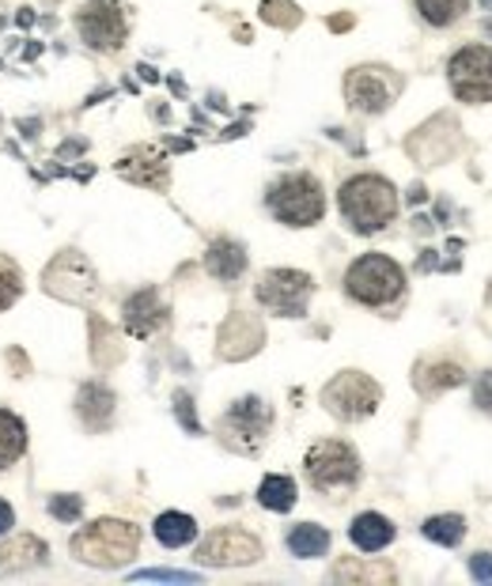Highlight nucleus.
I'll return each mask as SVG.
<instances>
[{
  "label": "nucleus",
  "mask_w": 492,
  "mask_h": 586,
  "mask_svg": "<svg viewBox=\"0 0 492 586\" xmlns=\"http://www.w3.org/2000/svg\"><path fill=\"white\" fill-rule=\"evenodd\" d=\"M341 220L356 231V235H375V231L391 227L398 216V190L383 174H353L341 182L338 190Z\"/></svg>",
  "instance_id": "obj_1"
},
{
  "label": "nucleus",
  "mask_w": 492,
  "mask_h": 586,
  "mask_svg": "<svg viewBox=\"0 0 492 586\" xmlns=\"http://www.w3.org/2000/svg\"><path fill=\"white\" fill-rule=\"evenodd\" d=\"M303 477L314 492L345 500L364 477V466H360L356 447H349L345 439H319L303 458Z\"/></svg>",
  "instance_id": "obj_2"
},
{
  "label": "nucleus",
  "mask_w": 492,
  "mask_h": 586,
  "mask_svg": "<svg viewBox=\"0 0 492 586\" xmlns=\"http://www.w3.org/2000/svg\"><path fill=\"white\" fill-rule=\"evenodd\" d=\"M266 209L277 224L285 227H314L327 212V190L314 174L307 171H288L269 185Z\"/></svg>",
  "instance_id": "obj_3"
},
{
  "label": "nucleus",
  "mask_w": 492,
  "mask_h": 586,
  "mask_svg": "<svg viewBox=\"0 0 492 586\" xmlns=\"http://www.w3.org/2000/svg\"><path fill=\"white\" fill-rule=\"evenodd\" d=\"M68 548H73L76 561L87 567H121L137 556L140 530L133 522H121V519H99V522H92V526L76 530Z\"/></svg>",
  "instance_id": "obj_4"
},
{
  "label": "nucleus",
  "mask_w": 492,
  "mask_h": 586,
  "mask_svg": "<svg viewBox=\"0 0 492 586\" xmlns=\"http://www.w3.org/2000/svg\"><path fill=\"white\" fill-rule=\"evenodd\" d=\"M406 291V273L386 254H360L345 269V296L360 307H391Z\"/></svg>",
  "instance_id": "obj_5"
},
{
  "label": "nucleus",
  "mask_w": 492,
  "mask_h": 586,
  "mask_svg": "<svg viewBox=\"0 0 492 586\" xmlns=\"http://www.w3.org/2000/svg\"><path fill=\"white\" fill-rule=\"evenodd\" d=\"M379 402H383V390L372 375H364V371H341V375H333L330 383L322 386V405H327V413H333L345 424H356V420H364V416H372L375 408H379Z\"/></svg>",
  "instance_id": "obj_6"
},
{
  "label": "nucleus",
  "mask_w": 492,
  "mask_h": 586,
  "mask_svg": "<svg viewBox=\"0 0 492 586\" xmlns=\"http://www.w3.org/2000/svg\"><path fill=\"white\" fill-rule=\"evenodd\" d=\"M258 303L277 318H303L314 296V280L300 269H269L254 284Z\"/></svg>",
  "instance_id": "obj_7"
},
{
  "label": "nucleus",
  "mask_w": 492,
  "mask_h": 586,
  "mask_svg": "<svg viewBox=\"0 0 492 586\" xmlns=\"http://www.w3.org/2000/svg\"><path fill=\"white\" fill-rule=\"evenodd\" d=\"M447 79L462 103H492V46H462L447 61Z\"/></svg>",
  "instance_id": "obj_8"
},
{
  "label": "nucleus",
  "mask_w": 492,
  "mask_h": 586,
  "mask_svg": "<svg viewBox=\"0 0 492 586\" xmlns=\"http://www.w3.org/2000/svg\"><path fill=\"white\" fill-rule=\"evenodd\" d=\"M76 34L95 53H118L126 46V34H129L126 12L114 0H92V4H84L76 12Z\"/></svg>",
  "instance_id": "obj_9"
},
{
  "label": "nucleus",
  "mask_w": 492,
  "mask_h": 586,
  "mask_svg": "<svg viewBox=\"0 0 492 586\" xmlns=\"http://www.w3.org/2000/svg\"><path fill=\"white\" fill-rule=\"evenodd\" d=\"M269 428H274V408L261 402V397H243V402H235L224 413V420H220L224 443H232L235 450H246V455L266 443Z\"/></svg>",
  "instance_id": "obj_10"
},
{
  "label": "nucleus",
  "mask_w": 492,
  "mask_h": 586,
  "mask_svg": "<svg viewBox=\"0 0 492 586\" xmlns=\"http://www.w3.org/2000/svg\"><path fill=\"white\" fill-rule=\"evenodd\" d=\"M254 561H261V541L254 537L250 530H239V526L213 530V534L197 545V564H205V567H239V564H254Z\"/></svg>",
  "instance_id": "obj_11"
},
{
  "label": "nucleus",
  "mask_w": 492,
  "mask_h": 586,
  "mask_svg": "<svg viewBox=\"0 0 492 586\" xmlns=\"http://www.w3.org/2000/svg\"><path fill=\"white\" fill-rule=\"evenodd\" d=\"M394 95H398V84H394L386 68L364 65L345 76V99L360 114H383L394 103Z\"/></svg>",
  "instance_id": "obj_12"
},
{
  "label": "nucleus",
  "mask_w": 492,
  "mask_h": 586,
  "mask_svg": "<svg viewBox=\"0 0 492 586\" xmlns=\"http://www.w3.org/2000/svg\"><path fill=\"white\" fill-rule=\"evenodd\" d=\"M121 315H126V330L133 337H152L167 322V307L160 303V296H156L152 288L129 296L126 307H121Z\"/></svg>",
  "instance_id": "obj_13"
},
{
  "label": "nucleus",
  "mask_w": 492,
  "mask_h": 586,
  "mask_svg": "<svg viewBox=\"0 0 492 586\" xmlns=\"http://www.w3.org/2000/svg\"><path fill=\"white\" fill-rule=\"evenodd\" d=\"M394 522L386 519V514L379 511H364L353 519V526H349V541L360 548V553H379V548H386L394 541Z\"/></svg>",
  "instance_id": "obj_14"
},
{
  "label": "nucleus",
  "mask_w": 492,
  "mask_h": 586,
  "mask_svg": "<svg viewBox=\"0 0 492 586\" xmlns=\"http://www.w3.org/2000/svg\"><path fill=\"white\" fill-rule=\"evenodd\" d=\"M205 269L224 284L239 280L246 273V251L235 243V238H216V243L205 251Z\"/></svg>",
  "instance_id": "obj_15"
},
{
  "label": "nucleus",
  "mask_w": 492,
  "mask_h": 586,
  "mask_svg": "<svg viewBox=\"0 0 492 586\" xmlns=\"http://www.w3.org/2000/svg\"><path fill=\"white\" fill-rule=\"evenodd\" d=\"M50 556V548L42 545L39 537H31V534H20L15 541H4L0 545V575L4 572H23V567H34V564H42Z\"/></svg>",
  "instance_id": "obj_16"
},
{
  "label": "nucleus",
  "mask_w": 492,
  "mask_h": 586,
  "mask_svg": "<svg viewBox=\"0 0 492 586\" xmlns=\"http://www.w3.org/2000/svg\"><path fill=\"white\" fill-rule=\"evenodd\" d=\"M23 455H28V424L23 416L0 408V469L15 466Z\"/></svg>",
  "instance_id": "obj_17"
},
{
  "label": "nucleus",
  "mask_w": 492,
  "mask_h": 586,
  "mask_svg": "<svg viewBox=\"0 0 492 586\" xmlns=\"http://www.w3.org/2000/svg\"><path fill=\"white\" fill-rule=\"evenodd\" d=\"M285 545H288V553L300 556V561H314V556L330 553V530L314 526V522H300V526L288 530Z\"/></svg>",
  "instance_id": "obj_18"
},
{
  "label": "nucleus",
  "mask_w": 492,
  "mask_h": 586,
  "mask_svg": "<svg viewBox=\"0 0 492 586\" xmlns=\"http://www.w3.org/2000/svg\"><path fill=\"white\" fill-rule=\"evenodd\" d=\"M76 413H81V420H84L92 431L107 428L110 416H114V394H110V390H103V386H95V383H87V386L81 390Z\"/></svg>",
  "instance_id": "obj_19"
},
{
  "label": "nucleus",
  "mask_w": 492,
  "mask_h": 586,
  "mask_svg": "<svg viewBox=\"0 0 492 586\" xmlns=\"http://www.w3.org/2000/svg\"><path fill=\"white\" fill-rule=\"evenodd\" d=\"M152 534H156V541H160L163 548H182V545H190V541L197 537V522H193L190 514H182V511H163L160 519H156Z\"/></svg>",
  "instance_id": "obj_20"
},
{
  "label": "nucleus",
  "mask_w": 492,
  "mask_h": 586,
  "mask_svg": "<svg viewBox=\"0 0 492 586\" xmlns=\"http://www.w3.org/2000/svg\"><path fill=\"white\" fill-rule=\"evenodd\" d=\"M258 503L266 511H277V514L292 511L296 508V481L285 473H269L266 481L258 484Z\"/></svg>",
  "instance_id": "obj_21"
},
{
  "label": "nucleus",
  "mask_w": 492,
  "mask_h": 586,
  "mask_svg": "<svg viewBox=\"0 0 492 586\" xmlns=\"http://www.w3.org/2000/svg\"><path fill=\"white\" fill-rule=\"evenodd\" d=\"M420 12V20L428 26H436V31H447V26H454L466 15V8H470V0H413Z\"/></svg>",
  "instance_id": "obj_22"
},
{
  "label": "nucleus",
  "mask_w": 492,
  "mask_h": 586,
  "mask_svg": "<svg viewBox=\"0 0 492 586\" xmlns=\"http://www.w3.org/2000/svg\"><path fill=\"white\" fill-rule=\"evenodd\" d=\"M420 530H425V537L436 541V545L454 548L466 537V519L462 514H432Z\"/></svg>",
  "instance_id": "obj_23"
},
{
  "label": "nucleus",
  "mask_w": 492,
  "mask_h": 586,
  "mask_svg": "<svg viewBox=\"0 0 492 586\" xmlns=\"http://www.w3.org/2000/svg\"><path fill=\"white\" fill-rule=\"evenodd\" d=\"M23 296V273L12 257L0 254V310H8Z\"/></svg>",
  "instance_id": "obj_24"
},
{
  "label": "nucleus",
  "mask_w": 492,
  "mask_h": 586,
  "mask_svg": "<svg viewBox=\"0 0 492 586\" xmlns=\"http://www.w3.org/2000/svg\"><path fill=\"white\" fill-rule=\"evenodd\" d=\"M50 511H54L61 522H76V519H81V511H84V500H81V496H54Z\"/></svg>",
  "instance_id": "obj_25"
},
{
  "label": "nucleus",
  "mask_w": 492,
  "mask_h": 586,
  "mask_svg": "<svg viewBox=\"0 0 492 586\" xmlns=\"http://www.w3.org/2000/svg\"><path fill=\"white\" fill-rule=\"evenodd\" d=\"M473 405L492 416V371H485V375L473 383Z\"/></svg>",
  "instance_id": "obj_26"
},
{
  "label": "nucleus",
  "mask_w": 492,
  "mask_h": 586,
  "mask_svg": "<svg viewBox=\"0 0 492 586\" xmlns=\"http://www.w3.org/2000/svg\"><path fill=\"white\" fill-rule=\"evenodd\" d=\"M470 575L481 583H492V553H478L470 556Z\"/></svg>",
  "instance_id": "obj_27"
},
{
  "label": "nucleus",
  "mask_w": 492,
  "mask_h": 586,
  "mask_svg": "<svg viewBox=\"0 0 492 586\" xmlns=\"http://www.w3.org/2000/svg\"><path fill=\"white\" fill-rule=\"evenodd\" d=\"M12 526H15V511H12V503H8V500H0V537H4Z\"/></svg>",
  "instance_id": "obj_28"
},
{
  "label": "nucleus",
  "mask_w": 492,
  "mask_h": 586,
  "mask_svg": "<svg viewBox=\"0 0 492 586\" xmlns=\"http://www.w3.org/2000/svg\"><path fill=\"white\" fill-rule=\"evenodd\" d=\"M140 579H190V575H179V572H140Z\"/></svg>",
  "instance_id": "obj_29"
}]
</instances>
